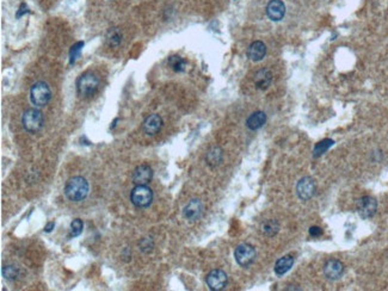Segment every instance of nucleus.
I'll return each mask as SVG.
<instances>
[{"label":"nucleus","mask_w":388,"mask_h":291,"mask_svg":"<svg viewBox=\"0 0 388 291\" xmlns=\"http://www.w3.org/2000/svg\"><path fill=\"white\" fill-rule=\"evenodd\" d=\"M2 276L7 280H15L19 276V270L15 265H6L2 267Z\"/></svg>","instance_id":"b1692460"},{"label":"nucleus","mask_w":388,"mask_h":291,"mask_svg":"<svg viewBox=\"0 0 388 291\" xmlns=\"http://www.w3.org/2000/svg\"><path fill=\"white\" fill-rule=\"evenodd\" d=\"M169 66H170L174 72H184L186 67V61L184 59H182L181 56L174 55L169 59Z\"/></svg>","instance_id":"412c9836"},{"label":"nucleus","mask_w":388,"mask_h":291,"mask_svg":"<svg viewBox=\"0 0 388 291\" xmlns=\"http://www.w3.org/2000/svg\"><path fill=\"white\" fill-rule=\"evenodd\" d=\"M344 274V265L339 260L331 259L325 264L324 266V275L327 279L337 280Z\"/></svg>","instance_id":"9b49d317"},{"label":"nucleus","mask_w":388,"mask_h":291,"mask_svg":"<svg viewBox=\"0 0 388 291\" xmlns=\"http://www.w3.org/2000/svg\"><path fill=\"white\" fill-rule=\"evenodd\" d=\"M357 212L362 218H371L373 217L377 209L376 199L371 196H364L357 201Z\"/></svg>","instance_id":"0eeeda50"},{"label":"nucleus","mask_w":388,"mask_h":291,"mask_svg":"<svg viewBox=\"0 0 388 291\" xmlns=\"http://www.w3.org/2000/svg\"><path fill=\"white\" fill-rule=\"evenodd\" d=\"M130 201L136 208H147L153 202V191L146 185H136L130 192Z\"/></svg>","instance_id":"20e7f679"},{"label":"nucleus","mask_w":388,"mask_h":291,"mask_svg":"<svg viewBox=\"0 0 388 291\" xmlns=\"http://www.w3.org/2000/svg\"><path fill=\"white\" fill-rule=\"evenodd\" d=\"M121 41H122V33L119 32L118 29L113 28V29L108 31V33H106V42H108L109 46L117 47L119 43H121Z\"/></svg>","instance_id":"5701e85b"},{"label":"nucleus","mask_w":388,"mask_h":291,"mask_svg":"<svg viewBox=\"0 0 388 291\" xmlns=\"http://www.w3.org/2000/svg\"><path fill=\"white\" fill-rule=\"evenodd\" d=\"M280 229V226L275 220L265 221L262 225V233L267 236H273Z\"/></svg>","instance_id":"aec40b11"},{"label":"nucleus","mask_w":388,"mask_h":291,"mask_svg":"<svg viewBox=\"0 0 388 291\" xmlns=\"http://www.w3.org/2000/svg\"><path fill=\"white\" fill-rule=\"evenodd\" d=\"M227 275L222 270H213L207 275V278H205L207 285L213 291H220L225 289L226 285H227Z\"/></svg>","instance_id":"6e6552de"},{"label":"nucleus","mask_w":388,"mask_h":291,"mask_svg":"<svg viewBox=\"0 0 388 291\" xmlns=\"http://www.w3.org/2000/svg\"><path fill=\"white\" fill-rule=\"evenodd\" d=\"M51 98V91L44 81H38L31 87L30 99L36 106H44L49 103Z\"/></svg>","instance_id":"39448f33"},{"label":"nucleus","mask_w":388,"mask_h":291,"mask_svg":"<svg viewBox=\"0 0 388 291\" xmlns=\"http://www.w3.org/2000/svg\"><path fill=\"white\" fill-rule=\"evenodd\" d=\"M296 194L302 201H308L316 194V183L311 177H304L300 179L296 185Z\"/></svg>","instance_id":"1a4fd4ad"},{"label":"nucleus","mask_w":388,"mask_h":291,"mask_svg":"<svg viewBox=\"0 0 388 291\" xmlns=\"http://www.w3.org/2000/svg\"><path fill=\"white\" fill-rule=\"evenodd\" d=\"M309 235L312 238H319V236L322 235V229L320 227H312L309 229Z\"/></svg>","instance_id":"cd10ccee"},{"label":"nucleus","mask_w":388,"mask_h":291,"mask_svg":"<svg viewBox=\"0 0 388 291\" xmlns=\"http://www.w3.org/2000/svg\"><path fill=\"white\" fill-rule=\"evenodd\" d=\"M161 127H163V118L160 116L157 115V113H153V115H150L144 121V124H142V129L147 135H155L157 132L160 130Z\"/></svg>","instance_id":"4468645a"},{"label":"nucleus","mask_w":388,"mask_h":291,"mask_svg":"<svg viewBox=\"0 0 388 291\" xmlns=\"http://www.w3.org/2000/svg\"><path fill=\"white\" fill-rule=\"evenodd\" d=\"M153 178V170L148 165H140L133 172L132 179L135 185H147Z\"/></svg>","instance_id":"9d476101"},{"label":"nucleus","mask_w":388,"mask_h":291,"mask_svg":"<svg viewBox=\"0 0 388 291\" xmlns=\"http://www.w3.org/2000/svg\"><path fill=\"white\" fill-rule=\"evenodd\" d=\"M286 6L282 0H270L267 6V15L273 22H278L285 17Z\"/></svg>","instance_id":"ddd939ff"},{"label":"nucleus","mask_w":388,"mask_h":291,"mask_svg":"<svg viewBox=\"0 0 388 291\" xmlns=\"http://www.w3.org/2000/svg\"><path fill=\"white\" fill-rule=\"evenodd\" d=\"M83 47H84V42H77L74 46H72L71 50H69V64H74L75 60L79 56L80 51H82Z\"/></svg>","instance_id":"a878e982"},{"label":"nucleus","mask_w":388,"mask_h":291,"mask_svg":"<svg viewBox=\"0 0 388 291\" xmlns=\"http://www.w3.org/2000/svg\"><path fill=\"white\" fill-rule=\"evenodd\" d=\"M22 124L27 131L37 132L43 127L42 113L37 109H28L23 113Z\"/></svg>","instance_id":"7ed1b4c3"},{"label":"nucleus","mask_w":388,"mask_h":291,"mask_svg":"<svg viewBox=\"0 0 388 291\" xmlns=\"http://www.w3.org/2000/svg\"><path fill=\"white\" fill-rule=\"evenodd\" d=\"M335 145V141L331 139H326L324 140V141H320L319 144H317L316 147H314V150H313V155L316 158L320 157V155L324 154L326 150H329L332 146Z\"/></svg>","instance_id":"4be33fe9"},{"label":"nucleus","mask_w":388,"mask_h":291,"mask_svg":"<svg viewBox=\"0 0 388 291\" xmlns=\"http://www.w3.org/2000/svg\"><path fill=\"white\" fill-rule=\"evenodd\" d=\"M222 158H223L222 149L219 147H213L208 150L207 155H205V161H207V163L209 166L215 167V166L220 165L221 161H222Z\"/></svg>","instance_id":"6ab92c4d"},{"label":"nucleus","mask_w":388,"mask_h":291,"mask_svg":"<svg viewBox=\"0 0 388 291\" xmlns=\"http://www.w3.org/2000/svg\"><path fill=\"white\" fill-rule=\"evenodd\" d=\"M265 54H267V47H265L264 43L260 42V41L253 42L249 47V49H247V56L252 61H260V60H263V58H264Z\"/></svg>","instance_id":"2eb2a0df"},{"label":"nucleus","mask_w":388,"mask_h":291,"mask_svg":"<svg viewBox=\"0 0 388 291\" xmlns=\"http://www.w3.org/2000/svg\"><path fill=\"white\" fill-rule=\"evenodd\" d=\"M27 12H28L27 5H25V4H22V5H20L19 10H18V11H17V17H18V18L22 17V16L24 15V14H27Z\"/></svg>","instance_id":"c85d7f7f"},{"label":"nucleus","mask_w":388,"mask_h":291,"mask_svg":"<svg viewBox=\"0 0 388 291\" xmlns=\"http://www.w3.org/2000/svg\"><path fill=\"white\" fill-rule=\"evenodd\" d=\"M83 229H84L83 221L79 220V218H75L71 223V233H69V236L71 238H77V236H79L83 233Z\"/></svg>","instance_id":"393cba45"},{"label":"nucleus","mask_w":388,"mask_h":291,"mask_svg":"<svg viewBox=\"0 0 388 291\" xmlns=\"http://www.w3.org/2000/svg\"><path fill=\"white\" fill-rule=\"evenodd\" d=\"M54 227H55V223H54V222H48V223H47L46 227H44V232L51 233V230L54 229Z\"/></svg>","instance_id":"c756f323"},{"label":"nucleus","mask_w":388,"mask_h":291,"mask_svg":"<svg viewBox=\"0 0 388 291\" xmlns=\"http://www.w3.org/2000/svg\"><path fill=\"white\" fill-rule=\"evenodd\" d=\"M271 80L272 74L269 69H259L256 73V75H254V84H256V87L259 88V90H267L270 86V84H271Z\"/></svg>","instance_id":"dca6fc26"},{"label":"nucleus","mask_w":388,"mask_h":291,"mask_svg":"<svg viewBox=\"0 0 388 291\" xmlns=\"http://www.w3.org/2000/svg\"><path fill=\"white\" fill-rule=\"evenodd\" d=\"M294 264V258L291 256H285L278 259L275 264V274L277 276H283L291 269Z\"/></svg>","instance_id":"a211bd4d"},{"label":"nucleus","mask_w":388,"mask_h":291,"mask_svg":"<svg viewBox=\"0 0 388 291\" xmlns=\"http://www.w3.org/2000/svg\"><path fill=\"white\" fill-rule=\"evenodd\" d=\"M203 212V204L200 199H191L183 209V216L187 221H196L201 217Z\"/></svg>","instance_id":"f8f14e48"},{"label":"nucleus","mask_w":388,"mask_h":291,"mask_svg":"<svg viewBox=\"0 0 388 291\" xmlns=\"http://www.w3.org/2000/svg\"><path fill=\"white\" fill-rule=\"evenodd\" d=\"M140 249L145 253H151L153 251V247H154V243H153V240L151 238H144L141 241L139 242Z\"/></svg>","instance_id":"bb28decb"},{"label":"nucleus","mask_w":388,"mask_h":291,"mask_svg":"<svg viewBox=\"0 0 388 291\" xmlns=\"http://www.w3.org/2000/svg\"><path fill=\"white\" fill-rule=\"evenodd\" d=\"M234 258L240 266L247 267L256 259V249L250 243H240L234 251Z\"/></svg>","instance_id":"423d86ee"},{"label":"nucleus","mask_w":388,"mask_h":291,"mask_svg":"<svg viewBox=\"0 0 388 291\" xmlns=\"http://www.w3.org/2000/svg\"><path fill=\"white\" fill-rule=\"evenodd\" d=\"M98 85H100V81H98L97 77L95 74H92V73H85V74L80 75L79 79L77 80L78 93L84 98L91 97L97 91Z\"/></svg>","instance_id":"f03ea898"},{"label":"nucleus","mask_w":388,"mask_h":291,"mask_svg":"<svg viewBox=\"0 0 388 291\" xmlns=\"http://www.w3.org/2000/svg\"><path fill=\"white\" fill-rule=\"evenodd\" d=\"M88 194V183L83 177H73L65 186V196L71 202L84 201Z\"/></svg>","instance_id":"f257e3e1"},{"label":"nucleus","mask_w":388,"mask_h":291,"mask_svg":"<svg viewBox=\"0 0 388 291\" xmlns=\"http://www.w3.org/2000/svg\"><path fill=\"white\" fill-rule=\"evenodd\" d=\"M265 122H267V115L263 111H256V113L247 117L246 126L251 130H257V129L262 128L264 126Z\"/></svg>","instance_id":"f3484780"}]
</instances>
